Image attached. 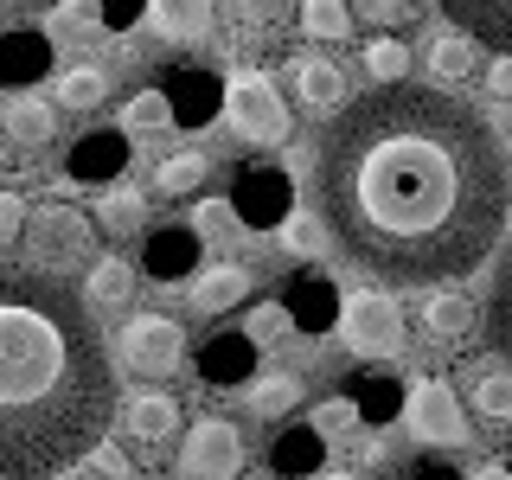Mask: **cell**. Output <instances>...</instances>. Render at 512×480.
I'll return each instance as SVG.
<instances>
[{
	"instance_id": "obj_32",
	"label": "cell",
	"mask_w": 512,
	"mask_h": 480,
	"mask_svg": "<svg viewBox=\"0 0 512 480\" xmlns=\"http://www.w3.org/2000/svg\"><path fill=\"white\" fill-rule=\"evenodd\" d=\"M160 128H173V96H167V90H141V96H128V109H122V135H128V141H141V135H160Z\"/></svg>"
},
{
	"instance_id": "obj_40",
	"label": "cell",
	"mask_w": 512,
	"mask_h": 480,
	"mask_svg": "<svg viewBox=\"0 0 512 480\" xmlns=\"http://www.w3.org/2000/svg\"><path fill=\"white\" fill-rule=\"evenodd\" d=\"M90 461H96V474H103V480H135V455H128V448H116L109 436L90 448Z\"/></svg>"
},
{
	"instance_id": "obj_47",
	"label": "cell",
	"mask_w": 512,
	"mask_h": 480,
	"mask_svg": "<svg viewBox=\"0 0 512 480\" xmlns=\"http://www.w3.org/2000/svg\"><path fill=\"white\" fill-rule=\"evenodd\" d=\"M506 148H512V135H506Z\"/></svg>"
},
{
	"instance_id": "obj_27",
	"label": "cell",
	"mask_w": 512,
	"mask_h": 480,
	"mask_svg": "<svg viewBox=\"0 0 512 480\" xmlns=\"http://www.w3.org/2000/svg\"><path fill=\"white\" fill-rule=\"evenodd\" d=\"M429 77H436V84H468L474 77V39L468 32H436V45H429Z\"/></svg>"
},
{
	"instance_id": "obj_41",
	"label": "cell",
	"mask_w": 512,
	"mask_h": 480,
	"mask_svg": "<svg viewBox=\"0 0 512 480\" xmlns=\"http://www.w3.org/2000/svg\"><path fill=\"white\" fill-rule=\"evenodd\" d=\"M26 224H32L26 218V199H20V192H0V244H13Z\"/></svg>"
},
{
	"instance_id": "obj_1",
	"label": "cell",
	"mask_w": 512,
	"mask_h": 480,
	"mask_svg": "<svg viewBox=\"0 0 512 480\" xmlns=\"http://www.w3.org/2000/svg\"><path fill=\"white\" fill-rule=\"evenodd\" d=\"M327 237L397 288L487 263L512 218V167L487 116L448 90H365L314 154Z\"/></svg>"
},
{
	"instance_id": "obj_39",
	"label": "cell",
	"mask_w": 512,
	"mask_h": 480,
	"mask_svg": "<svg viewBox=\"0 0 512 480\" xmlns=\"http://www.w3.org/2000/svg\"><path fill=\"white\" fill-rule=\"evenodd\" d=\"M314 429H320V442H327V436H352V429H359V410H352V397H333V404H320V410H314Z\"/></svg>"
},
{
	"instance_id": "obj_30",
	"label": "cell",
	"mask_w": 512,
	"mask_h": 480,
	"mask_svg": "<svg viewBox=\"0 0 512 480\" xmlns=\"http://www.w3.org/2000/svg\"><path fill=\"white\" fill-rule=\"evenodd\" d=\"M103 96H109V71H103V64H64V71H58V103L64 109L84 116V109H96Z\"/></svg>"
},
{
	"instance_id": "obj_22",
	"label": "cell",
	"mask_w": 512,
	"mask_h": 480,
	"mask_svg": "<svg viewBox=\"0 0 512 480\" xmlns=\"http://www.w3.org/2000/svg\"><path fill=\"white\" fill-rule=\"evenodd\" d=\"M487 340L512 365V244L493 256V282H487Z\"/></svg>"
},
{
	"instance_id": "obj_37",
	"label": "cell",
	"mask_w": 512,
	"mask_h": 480,
	"mask_svg": "<svg viewBox=\"0 0 512 480\" xmlns=\"http://www.w3.org/2000/svg\"><path fill=\"white\" fill-rule=\"evenodd\" d=\"M192 231H199V237H218V244H224V237H237L244 224H237L231 199H205V205H199V218H192Z\"/></svg>"
},
{
	"instance_id": "obj_16",
	"label": "cell",
	"mask_w": 512,
	"mask_h": 480,
	"mask_svg": "<svg viewBox=\"0 0 512 480\" xmlns=\"http://www.w3.org/2000/svg\"><path fill=\"white\" fill-rule=\"evenodd\" d=\"M480 320H487V308H480L468 288H436L423 301V333H436V340H468Z\"/></svg>"
},
{
	"instance_id": "obj_31",
	"label": "cell",
	"mask_w": 512,
	"mask_h": 480,
	"mask_svg": "<svg viewBox=\"0 0 512 480\" xmlns=\"http://www.w3.org/2000/svg\"><path fill=\"white\" fill-rule=\"evenodd\" d=\"M365 77H372V90L410 84V45L404 39H365Z\"/></svg>"
},
{
	"instance_id": "obj_4",
	"label": "cell",
	"mask_w": 512,
	"mask_h": 480,
	"mask_svg": "<svg viewBox=\"0 0 512 480\" xmlns=\"http://www.w3.org/2000/svg\"><path fill=\"white\" fill-rule=\"evenodd\" d=\"M340 340L359 352L365 365H384V359H397L404 352V308H397L391 295H372V288H359V295H346V308H340Z\"/></svg>"
},
{
	"instance_id": "obj_34",
	"label": "cell",
	"mask_w": 512,
	"mask_h": 480,
	"mask_svg": "<svg viewBox=\"0 0 512 480\" xmlns=\"http://www.w3.org/2000/svg\"><path fill=\"white\" fill-rule=\"evenodd\" d=\"M301 32L320 39V45L352 39V7H346V0H301Z\"/></svg>"
},
{
	"instance_id": "obj_8",
	"label": "cell",
	"mask_w": 512,
	"mask_h": 480,
	"mask_svg": "<svg viewBox=\"0 0 512 480\" xmlns=\"http://www.w3.org/2000/svg\"><path fill=\"white\" fill-rule=\"evenodd\" d=\"M231 212L244 231H269V224H288V212H295V186H288L282 167H244L237 173V192H231Z\"/></svg>"
},
{
	"instance_id": "obj_24",
	"label": "cell",
	"mask_w": 512,
	"mask_h": 480,
	"mask_svg": "<svg viewBox=\"0 0 512 480\" xmlns=\"http://www.w3.org/2000/svg\"><path fill=\"white\" fill-rule=\"evenodd\" d=\"M128 295H135V263H122V256H96L90 276H84V301H90V308H122Z\"/></svg>"
},
{
	"instance_id": "obj_15",
	"label": "cell",
	"mask_w": 512,
	"mask_h": 480,
	"mask_svg": "<svg viewBox=\"0 0 512 480\" xmlns=\"http://www.w3.org/2000/svg\"><path fill=\"white\" fill-rule=\"evenodd\" d=\"M468 404L480 423H493V429H512V365L506 359H480L468 365Z\"/></svg>"
},
{
	"instance_id": "obj_5",
	"label": "cell",
	"mask_w": 512,
	"mask_h": 480,
	"mask_svg": "<svg viewBox=\"0 0 512 480\" xmlns=\"http://www.w3.org/2000/svg\"><path fill=\"white\" fill-rule=\"evenodd\" d=\"M116 346H122V365L148 384H167L186 365V327L173 314H135Z\"/></svg>"
},
{
	"instance_id": "obj_25",
	"label": "cell",
	"mask_w": 512,
	"mask_h": 480,
	"mask_svg": "<svg viewBox=\"0 0 512 480\" xmlns=\"http://www.w3.org/2000/svg\"><path fill=\"white\" fill-rule=\"evenodd\" d=\"M250 352H256L250 333H218V340H205V352H199V372L218 378V384H231V378L250 372Z\"/></svg>"
},
{
	"instance_id": "obj_20",
	"label": "cell",
	"mask_w": 512,
	"mask_h": 480,
	"mask_svg": "<svg viewBox=\"0 0 512 480\" xmlns=\"http://www.w3.org/2000/svg\"><path fill=\"white\" fill-rule=\"evenodd\" d=\"M346 397H352V410H359V423H391V416H404V384H397L391 372H359V378H346Z\"/></svg>"
},
{
	"instance_id": "obj_46",
	"label": "cell",
	"mask_w": 512,
	"mask_h": 480,
	"mask_svg": "<svg viewBox=\"0 0 512 480\" xmlns=\"http://www.w3.org/2000/svg\"><path fill=\"white\" fill-rule=\"evenodd\" d=\"M7 7H20V0H7Z\"/></svg>"
},
{
	"instance_id": "obj_33",
	"label": "cell",
	"mask_w": 512,
	"mask_h": 480,
	"mask_svg": "<svg viewBox=\"0 0 512 480\" xmlns=\"http://www.w3.org/2000/svg\"><path fill=\"white\" fill-rule=\"evenodd\" d=\"M269 461H276V474H320V429H288V436L269 448Z\"/></svg>"
},
{
	"instance_id": "obj_13",
	"label": "cell",
	"mask_w": 512,
	"mask_h": 480,
	"mask_svg": "<svg viewBox=\"0 0 512 480\" xmlns=\"http://www.w3.org/2000/svg\"><path fill=\"white\" fill-rule=\"evenodd\" d=\"M0 135H7L13 148L39 154V148L58 141V109L45 103V96H7V103H0Z\"/></svg>"
},
{
	"instance_id": "obj_17",
	"label": "cell",
	"mask_w": 512,
	"mask_h": 480,
	"mask_svg": "<svg viewBox=\"0 0 512 480\" xmlns=\"http://www.w3.org/2000/svg\"><path fill=\"white\" fill-rule=\"evenodd\" d=\"M199 231L192 224H160V231H148V276H160V282H173V276H186L192 263H199Z\"/></svg>"
},
{
	"instance_id": "obj_29",
	"label": "cell",
	"mask_w": 512,
	"mask_h": 480,
	"mask_svg": "<svg viewBox=\"0 0 512 480\" xmlns=\"http://www.w3.org/2000/svg\"><path fill=\"white\" fill-rule=\"evenodd\" d=\"M52 39L64 45H90V39H103V0H58L52 7Z\"/></svg>"
},
{
	"instance_id": "obj_28",
	"label": "cell",
	"mask_w": 512,
	"mask_h": 480,
	"mask_svg": "<svg viewBox=\"0 0 512 480\" xmlns=\"http://www.w3.org/2000/svg\"><path fill=\"white\" fill-rule=\"evenodd\" d=\"M154 26L167 32V39L192 45V39L212 32V0H154Z\"/></svg>"
},
{
	"instance_id": "obj_7",
	"label": "cell",
	"mask_w": 512,
	"mask_h": 480,
	"mask_svg": "<svg viewBox=\"0 0 512 480\" xmlns=\"http://www.w3.org/2000/svg\"><path fill=\"white\" fill-rule=\"evenodd\" d=\"M244 461H250V448H244V429H237L231 416H199L180 442V474L186 480H237Z\"/></svg>"
},
{
	"instance_id": "obj_43",
	"label": "cell",
	"mask_w": 512,
	"mask_h": 480,
	"mask_svg": "<svg viewBox=\"0 0 512 480\" xmlns=\"http://www.w3.org/2000/svg\"><path fill=\"white\" fill-rule=\"evenodd\" d=\"M487 96L493 103H512V52H500L487 64Z\"/></svg>"
},
{
	"instance_id": "obj_18",
	"label": "cell",
	"mask_w": 512,
	"mask_h": 480,
	"mask_svg": "<svg viewBox=\"0 0 512 480\" xmlns=\"http://www.w3.org/2000/svg\"><path fill=\"white\" fill-rule=\"evenodd\" d=\"M128 167V135H109V128H96L71 148V173L77 180H96V186H116Z\"/></svg>"
},
{
	"instance_id": "obj_35",
	"label": "cell",
	"mask_w": 512,
	"mask_h": 480,
	"mask_svg": "<svg viewBox=\"0 0 512 480\" xmlns=\"http://www.w3.org/2000/svg\"><path fill=\"white\" fill-rule=\"evenodd\" d=\"M39 64H45L39 32H7L0 39V77H39Z\"/></svg>"
},
{
	"instance_id": "obj_23",
	"label": "cell",
	"mask_w": 512,
	"mask_h": 480,
	"mask_svg": "<svg viewBox=\"0 0 512 480\" xmlns=\"http://www.w3.org/2000/svg\"><path fill=\"white\" fill-rule=\"evenodd\" d=\"M205 180H212V160H205L199 148L160 154V167H154V192H160V199H192V192H205Z\"/></svg>"
},
{
	"instance_id": "obj_26",
	"label": "cell",
	"mask_w": 512,
	"mask_h": 480,
	"mask_svg": "<svg viewBox=\"0 0 512 480\" xmlns=\"http://www.w3.org/2000/svg\"><path fill=\"white\" fill-rule=\"evenodd\" d=\"M301 397H308V391H301V378H295V372H269V378H256V384H250V410L263 416V423H282V416H295V410H301Z\"/></svg>"
},
{
	"instance_id": "obj_45",
	"label": "cell",
	"mask_w": 512,
	"mask_h": 480,
	"mask_svg": "<svg viewBox=\"0 0 512 480\" xmlns=\"http://www.w3.org/2000/svg\"><path fill=\"white\" fill-rule=\"evenodd\" d=\"M314 480H359V474H340V468H320Z\"/></svg>"
},
{
	"instance_id": "obj_9",
	"label": "cell",
	"mask_w": 512,
	"mask_h": 480,
	"mask_svg": "<svg viewBox=\"0 0 512 480\" xmlns=\"http://www.w3.org/2000/svg\"><path fill=\"white\" fill-rule=\"evenodd\" d=\"M122 429H128L141 448H160V455H167V442L180 436V397H173L167 384H141V391H128Z\"/></svg>"
},
{
	"instance_id": "obj_11",
	"label": "cell",
	"mask_w": 512,
	"mask_h": 480,
	"mask_svg": "<svg viewBox=\"0 0 512 480\" xmlns=\"http://www.w3.org/2000/svg\"><path fill=\"white\" fill-rule=\"evenodd\" d=\"M442 20L455 32H468L474 45H493V52H512V0H436Z\"/></svg>"
},
{
	"instance_id": "obj_19",
	"label": "cell",
	"mask_w": 512,
	"mask_h": 480,
	"mask_svg": "<svg viewBox=\"0 0 512 480\" xmlns=\"http://www.w3.org/2000/svg\"><path fill=\"white\" fill-rule=\"evenodd\" d=\"M250 269L244 263H212V269H205V276L199 282H192V308H199V314H231V308H244V295H250Z\"/></svg>"
},
{
	"instance_id": "obj_21",
	"label": "cell",
	"mask_w": 512,
	"mask_h": 480,
	"mask_svg": "<svg viewBox=\"0 0 512 480\" xmlns=\"http://www.w3.org/2000/svg\"><path fill=\"white\" fill-rule=\"evenodd\" d=\"M90 218H96V231H109V237H135V231H148V192H135V186L116 180V186L96 192Z\"/></svg>"
},
{
	"instance_id": "obj_14",
	"label": "cell",
	"mask_w": 512,
	"mask_h": 480,
	"mask_svg": "<svg viewBox=\"0 0 512 480\" xmlns=\"http://www.w3.org/2000/svg\"><path fill=\"white\" fill-rule=\"evenodd\" d=\"M288 84H295V103L308 109V116H320V109H340V103H346V71H340V58H327V52L295 58Z\"/></svg>"
},
{
	"instance_id": "obj_12",
	"label": "cell",
	"mask_w": 512,
	"mask_h": 480,
	"mask_svg": "<svg viewBox=\"0 0 512 480\" xmlns=\"http://www.w3.org/2000/svg\"><path fill=\"white\" fill-rule=\"evenodd\" d=\"M32 237H39V256L45 263H84L90 256V218H77V212H64V205H45L39 218H32Z\"/></svg>"
},
{
	"instance_id": "obj_6",
	"label": "cell",
	"mask_w": 512,
	"mask_h": 480,
	"mask_svg": "<svg viewBox=\"0 0 512 480\" xmlns=\"http://www.w3.org/2000/svg\"><path fill=\"white\" fill-rule=\"evenodd\" d=\"M404 429L416 448H461L468 442V410H461L455 384L442 378H416L404 397Z\"/></svg>"
},
{
	"instance_id": "obj_2",
	"label": "cell",
	"mask_w": 512,
	"mask_h": 480,
	"mask_svg": "<svg viewBox=\"0 0 512 480\" xmlns=\"http://www.w3.org/2000/svg\"><path fill=\"white\" fill-rule=\"evenodd\" d=\"M116 416L96 308L45 269L0 263V480H45L84 461Z\"/></svg>"
},
{
	"instance_id": "obj_42",
	"label": "cell",
	"mask_w": 512,
	"mask_h": 480,
	"mask_svg": "<svg viewBox=\"0 0 512 480\" xmlns=\"http://www.w3.org/2000/svg\"><path fill=\"white\" fill-rule=\"evenodd\" d=\"M352 13H359V20H372V26H397L410 13V0H352Z\"/></svg>"
},
{
	"instance_id": "obj_10",
	"label": "cell",
	"mask_w": 512,
	"mask_h": 480,
	"mask_svg": "<svg viewBox=\"0 0 512 480\" xmlns=\"http://www.w3.org/2000/svg\"><path fill=\"white\" fill-rule=\"evenodd\" d=\"M282 308H288V320H295V333H327L333 320H340L346 295L333 288V276H327V269H308V276H295V282H288Z\"/></svg>"
},
{
	"instance_id": "obj_38",
	"label": "cell",
	"mask_w": 512,
	"mask_h": 480,
	"mask_svg": "<svg viewBox=\"0 0 512 480\" xmlns=\"http://www.w3.org/2000/svg\"><path fill=\"white\" fill-rule=\"evenodd\" d=\"M244 333H250L256 346H263V340L276 346V340H288V333H295V320H288L282 301H269V308H256V314H250V327H244Z\"/></svg>"
},
{
	"instance_id": "obj_44",
	"label": "cell",
	"mask_w": 512,
	"mask_h": 480,
	"mask_svg": "<svg viewBox=\"0 0 512 480\" xmlns=\"http://www.w3.org/2000/svg\"><path fill=\"white\" fill-rule=\"evenodd\" d=\"M468 480H512V468H506V461H487V468H474Z\"/></svg>"
},
{
	"instance_id": "obj_36",
	"label": "cell",
	"mask_w": 512,
	"mask_h": 480,
	"mask_svg": "<svg viewBox=\"0 0 512 480\" xmlns=\"http://www.w3.org/2000/svg\"><path fill=\"white\" fill-rule=\"evenodd\" d=\"M320 231H327V218H320V212H301V205H295V212H288V224H282V244L295 250V256H320Z\"/></svg>"
},
{
	"instance_id": "obj_3",
	"label": "cell",
	"mask_w": 512,
	"mask_h": 480,
	"mask_svg": "<svg viewBox=\"0 0 512 480\" xmlns=\"http://www.w3.org/2000/svg\"><path fill=\"white\" fill-rule=\"evenodd\" d=\"M224 122L250 148H282L288 128H295V109L282 103V90L263 71H231L224 77Z\"/></svg>"
}]
</instances>
